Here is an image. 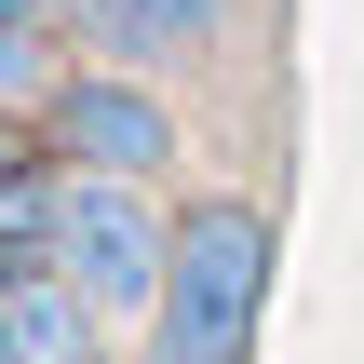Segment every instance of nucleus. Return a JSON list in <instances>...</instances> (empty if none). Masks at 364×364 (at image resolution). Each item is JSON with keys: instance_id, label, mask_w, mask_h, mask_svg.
I'll list each match as a JSON object with an SVG mask.
<instances>
[{"instance_id": "nucleus-1", "label": "nucleus", "mask_w": 364, "mask_h": 364, "mask_svg": "<svg viewBox=\"0 0 364 364\" xmlns=\"http://www.w3.org/2000/svg\"><path fill=\"white\" fill-rule=\"evenodd\" d=\"M257 311H270V203L189 189L176 270H162V311H149V364H257Z\"/></svg>"}, {"instance_id": "nucleus-2", "label": "nucleus", "mask_w": 364, "mask_h": 364, "mask_svg": "<svg viewBox=\"0 0 364 364\" xmlns=\"http://www.w3.org/2000/svg\"><path fill=\"white\" fill-rule=\"evenodd\" d=\"M41 257H54L108 324H149V311H162V270H176V203H162L149 176H81V162H68Z\"/></svg>"}, {"instance_id": "nucleus-3", "label": "nucleus", "mask_w": 364, "mask_h": 364, "mask_svg": "<svg viewBox=\"0 0 364 364\" xmlns=\"http://www.w3.org/2000/svg\"><path fill=\"white\" fill-rule=\"evenodd\" d=\"M41 135H54V162H81V176H176V108H162V81L149 68H68L54 81V108H41Z\"/></svg>"}, {"instance_id": "nucleus-4", "label": "nucleus", "mask_w": 364, "mask_h": 364, "mask_svg": "<svg viewBox=\"0 0 364 364\" xmlns=\"http://www.w3.org/2000/svg\"><path fill=\"white\" fill-rule=\"evenodd\" d=\"M108 311L54 270V257H0V364H95Z\"/></svg>"}, {"instance_id": "nucleus-5", "label": "nucleus", "mask_w": 364, "mask_h": 364, "mask_svg": "<svg viewBox=\"0 0 364 364\" xmlns=\"http://www.w3.org/2000/svg\"><path fill=\"white\" fill-rule=\"evenodd\" d=\"M216 14H230V0H81V41H95L108 68H176V54L216 41Z\"/></svg>"}, {"instance_id": "nucleus-6", "label": "nucleus", "mask_w": 364, "mask_h": 364, "mask_svg": "<svg viewBox=\"0 0 364 364\" xmlns=\"http://www.w3.org/2000/svg\"><path fill=\"white\" fill-rule=\"evenodd\" d=\"M54 189H68L54 135H14V122H0V257H41V243H54Z\"/></svg>"}, {"instance_id": "nucleus-7", "label": "nucleus", "mask_w": 364, "mask_h": 364, "mask_svg": "<svg viewBox=\"0 0 364 364\" xmlns=\"http://www.w3.org/2000/svg\"><path fill=\"white\" fill-rule=\"evenodd\" d=\"M0 14H14V27H41V41H54V27H68V14H81V0H0Z\"/></svg>"}]
</instances>
